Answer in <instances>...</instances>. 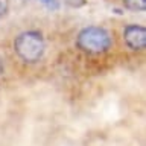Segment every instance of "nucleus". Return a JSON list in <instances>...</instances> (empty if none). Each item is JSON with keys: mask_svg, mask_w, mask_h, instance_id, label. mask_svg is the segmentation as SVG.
I'll list each match as a JSON object with an SVG mask.
<instances>
[{"mask_svg": "<svg viewBox=\"0 0 146 146\" xmlns=\"http://www.w3.org/2000/svg\"><path fill=\"white\" fill-rule=\"evenodd\" d=\"M41 3L44 5L46 8H49V9H58L59 8V3H58V0H40Z\"/></svg>", "mask_w": 146, "mask_h": 146, "instance_id": "423d86ee", "label": "nucleus"}, {"mask_svg": "<svg viewBox=\"0 0 146 146\" xmlns=\"http://www.w3.org/2000/svg\"><path fill=\"white\" fill-rule=\"evenodd\" d=\"M66 3L72 8H81L87 3V0H66Z\"/></svg>", "mask_w": 146, "mask_h": 146, "instance_id": "0eeeda50", "label": "nucleus"}, {"mask_svg": "<svg viewBox=\"0 0 146 146\" xmlns=\"http://www.w3.org/2000/svg\"><path fill=\"white\" fill-rule=\"evenodd\" d=\"M111 34L102 26H87L79 31L76 36V46L85 53L98 55L111 47Z\"/></svg>", "mask_w": 146, "mask_h": 146, "instance_id": "f03ea898", "label": "nucleus"}, {"mask_svg": "<svg viewBox=\"0 0 146 146\" xmlns=\"http://www.w3.org/2000/svg\"><path fill=\"white\" fill-rule=\"evenodd\" d=\"M14 52L23 62H38L46 52V41L40 31H25L14 40Z\"/></svg>", "mask_w": 146, "mask_h": 146, "instance_id": "f257e3e1", "label": "nucleus"}, {"mask_svg": "<svg viewBox=\"0 0 146 146\" xmlns=\"http://www.w3.org/2000/svg\"><path fill=\"white\" fill-rule=\"evenodd\" d=\"M3 72H5V66H3V61H2V58H0V76L3 75Z\"/></svg>", "mask_w": 146, "mask_h": 146, "instance_id": "6e6552de", "label": "nucleus"}, {"mask_svg": "<svg viewBox=\"0 0 146 146\" xmlns=\"http://www.w3.org/2000/svg\"><path fill=\"white\" fill-rule=\"evenodd\" d=\"M9 11V0H0V18H3Z\"/></svg>", "mask_w": 146, "mask_h": 146, "instance_id": "39448f33", "label": "nucleus"}, {"mask_svg": "<svg viewBox=\"0 0 146 146\" xmlns=\"http://www.w3.org/2000/svg\"><path fill=\"white\" fill-rule=\"evenodd\" d=\"M123 41L131 50H143L146 47V27L141 25L125 26Z\"/></svg>", "mask_w": 146, "mask_h": 146, "instance_id": "7ed1b4c3", "label": "nucleus"}, {"mask_svg": "<svg viewBox=\"0 0 146 146\" xmlns=\"http://www.w3.org/2000/svg\"><path fill=\"white\" fill-rule=\"evenodd\" d=\"M122 5L134 12H143L146 9V0H122Z\"/></svg>", "mask_w": 146, "mask_h": 146, "instance_id": "20e7f679", "label": "nucleus"}]
</instances>
